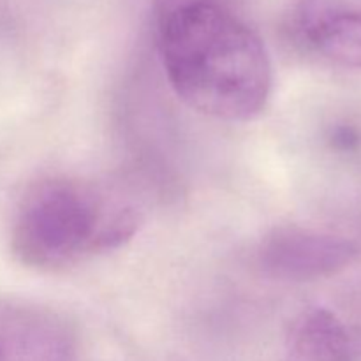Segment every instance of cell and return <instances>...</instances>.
<instances>
[{
  "mask_svg": "<svg viewBox=\"0 0 361 361\" xmlns=\"http://www.w3.org/2000/svg\"><path fill=\"white\" fill-rule=\"evenodd\" d=\"M157 48L175 94L196 111L249 122L274 87L268 49L229 0H161Z\"/></svg>",
  "mask_w": 361,
  "mask_h": 361,
  "instance_id": "6da1fadb",
  "label": "cell"
},
{
  "mask_svg": "<svg viewBox=\"0 0 361 361\" xmlns=\"http://www.w3.org/2000/svg\"><path fill=\"white\" fill-rule=\"evenodd\" d=\"M141 224L133 201L74 176L39 180L21 197L11 249L23 267L60 271L126 245Z\"/></svg>",
  "mask_w": 361,
  "mask_h": 361,
  "instance_id": "7a4b0ae2",
  "label": "cell"
},
{
  "mask_svg": "<svg viewBox=\"0 0 361 361\" xmlns=\"http://www.w3.org/2000/svg\"><path fill=\"white\" fill-rule=\"evenodd\" d=\"M360 256L353 238L300 224L277 226L257 247V263L271 279L312 282L348 270Z\"/></svg>",
  "mask_w": 361,
  "mask_h": 361,
  "instance_id": "3957f363",
  "label": "cell"
},
{
  "mask_svg": "<svg viewBox=\"0 0 361 361\" xmlns=\"http://www.w3.org/2000/svg\"><path fill=\"white\" fill-rule=\"evenodd\" d=\"M284 27L303 55L361 73V0H291Z\"/></svg>",
  "mask_w": 361,
  "mask_h": 361,
  "instance_id": "277c9868",
  "label": "cell"
},
{
  "mask_svg": "<svg viewBox=\"0 0 361 361\" xmlns=\"http://www.w3.org/2000/svg\"><path fill=\"white\" fill-rule=\"evenodd\" d=\"M282 361H356L355 342L334 310L310 307L289 324Z\"/></svg>",
  "mask_w": 361,
  "mask_h": 361,
  "instance_id": "5b68a950",
  "label": "cell"
},
{
  "mask_svg": "<svg viewBox=\"0 0 361 361\" xmlns=\"http://www.w3.org/2000/svg\"><path fill=\"white\" fill-rule=\"evenodd\" d=\"M328 140L334 150L341 154H356L361 150V127L353 122L337 123Z\"/></svg>",
  "mask_w": 361,
  "mask_h": 361,
  "instance_id": "8992f818",
  "label": "cell"
},
{
  "mask_svg": "<svg viewBox=\"0 0 361 361\" xmlns=\"http://www.w3.org/2000/svg\"><path fill=\"white\" fill-rule=\"evenodd\" d=\"M0 361H6V356H4V349H2V345H0Z\"/></svg>",
  "mask_w": 361,
  "mask_h": 361,
  "instance_id": "52a82bcc",
  "label": "cell"
}]
</instances>
